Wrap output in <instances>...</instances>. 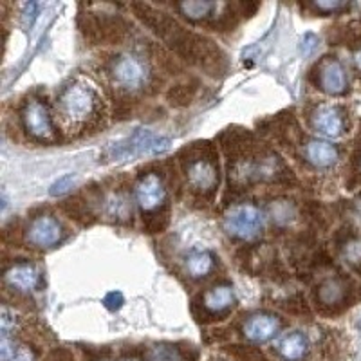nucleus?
I'll use <instances>...</instances> for the list:
<instances>
[{
  "label": "nucleus",
  "instance_id": "27",
  "mask_svg": "<svg viewBox=\"0 0 361 361\" xmlns=\"http://www.w3.org/2000/svg\"><path fill=\"white\" fill-rule=\"evenodd\" d=\"M345 2H340V0H318V2H314V8L316 9H320V11H336V9H341L345 8Z\"/></svg>",
  "mask_w": 361,
  "mask_h": 361
},
{
  "label": "nucleus",
  "instance_id": "2",
  "mask_svg": "<svg viewBox=\"0 0 361 361\" xmlns=\"http://www.w3.org/2000/svg\"><path fill=\"white\" fill-rule=\"evenodd\" d=\"M170 148L169 137L157 135L150 130H137L128 137L127 141L114 143L105 150L109 159H128L134 156H154V154H163Z\"/></svg>",
  "mask_w": 361,
  "mask_h": 361
},
{
  "label": "nucleus",
  "instance_id": "21",
  "mask_svg": "<svg viewBox=\"0 0 361 361\" xmlns=\"http://www.w3.org/2000/svg\"><path fill=\"white\" fill-rule=\"evenodd\" d=\"M73 183H74V176L73 173H67V176L54 180L49 188V193L51 195H54V197H56V195H63V193H67L71 188H73Z\"/></svg>",
  "mask_w": 361,
  "mask_h": 361
},
{
  "label": "nucleus",
  "instance_id": "20",
  "mask_svg": "<svg viewBox=\"0 0 361 361\" xmlns=\"http://www.w3.org/2000/svg\"><path fill=\"white\" fill-rule=\"evenodd\" d=\"M343 255L354 269L361 271V237L347 240V244L343 246Z\"/></svg>",
  "mask_w": 361,
  "mask_h": 361
},
{
  "label": "nucleus",
  "instance_id": "9",
  "mask_svg": "<svg viewBox=\"0 0 361 361\" xmlns=\"http://www.w3.org/2000/svg\"><path fill=\"white\" fill-rule=\"evenodd\" d=\"M312 127L327 137H340L347 130V116L336 105H320L311 116Z\"/></svg>",
  "mask_w": 361,
  "mask_h": 361
},
{
  "label": "nucleus",
  "instance_id": "5",
  "mask_svg": "<svg viewBox=\"0 0 361 361\" xmlns=\"http://www.w3.org/2000/svg\"><path fill=\"white\" fill-rule=\"evenodd\" d=\"M22 123L27 134L38 141H54L56 132L53 127L49 109L40 99H27L22 109Z\"/></svg>",
  "mask_w": 361,
  "mask_h": 361
},
{
  "label": "nucleus",
  "instance_id": "6",
  "mask_svg": "<svg viewBox=\"0 0 361 361\" xmlns=\"http://www.w3.org/2000/svg\"><path fill=\"white\" fill-rule=\"evenodd\" d=\"M185 172L188 185L201 193H214L219 186V166L212 157L197 156L190 157L185 163Z\"/></svg>",
  "mask_w": 361,
  "mask_h": 361
},
{
  "label": "nucleus",
  "instance_id": "16",
  "mask_svg": "<svg viewBox=\"0 0 361 361\" xmlns=\"http://www.w3.org/2000/svg\"><path fill=\"white\" fill-rule=\"evenodd\" d=\"M202 305L206 311L221 314L235 305V293L230 286H215L202 295Z\"/></svg>",
  "mask_w": 361,
  "mask_h": 361
},
{
  "label": "nucleus",
  "instance_id": "4",
  "mask_svg": "<svg viewBox=\"0 0 361 361\" xmlns=\"http://www.w3.org/2000/svg\"><path fill=\"white\" fill-rule=\"evenodd\" d=\"M111 76L125 90H141L148 83V67L134 54H119L111 63Z\"/></svg>",
  "mask_w": 361,
  "mask_h": 361
},
{
  "label": "nucleus",
  "instance_id": "19",
  "mask_svg": "<svg viewBox=\"0 0 361 361\" xmlns=\"http://www.w3.org/2000/svg\"><path fill=\"white\" fill-rule=\"evenodd\" d=\"M107 212L111 217L127 219L132 215V208L128 204V199L123 195H112L107 201Z\"/></svg>",
  "mask_w": 361,
  "mask_h": 361
},
{
  "label": "nucleus",
  "instance_id": "14",
  "mask_svg": "<svg viewBox=\"0 0 361 361\" xmlns=\"http://www.w3.org/2000/svg\"><path fill=\"white\" fill-rule=\"evenodd\" d=\"M275 350L282 360L300 361L304 360L305 354H307L309 341L305 334L291 331V333H286L279 338V341L275 343Z\"/></svg>",
  "mask_w": 361,
  "mask_h": 361
},
{
  "label": "nucleus",
  "instance_id": "28",
  "mask_svg": "<svg viewBox=\"0 0 361 361\" xmlns=\"http://www.w3.org/2000/svg\"><path fill=\"white\" fill-rule=\"evenodd\" d=\"M353 60H354V66H356V69L361 73V47H357V49L354 51Z\"/></svg>",
  "mask_w": 361,
  "mask_h": 361
},
{
  "label": "nucleus",
  "instance_id": "10",
  "mask_svg": "<svg viewBox=\"0 0 361 361\" xmlns=\"http://www.w3.org/2000/svg\"><path fill=\"white\" fill-rule=\"evenodd\" d=\"M318 87L331 96H340L347 90V73L336 58H325L318 66Z\"/></svg>",
  "mask_w": 361,
  "mask_h": 361
},
{
  "label": "nucleus",
  "instance_id": "29",
  "mask_svg": "<svg viewBox=\"0 0 361 361\" xmlns=\"http://www.w3.org/2000/svg\"><path fill=\"white\" fill-rule=\"evenodd\" d=\"M121 361H141V360H137V357H125V360Z\"/></svg>",
  "mask_w": 361,
  "mask_h": 361
},
{
  "label": "nucleus",
  "instance_id": "23",
  "mask_svg": "<svg viewBox=\"0 0 361 361\" xmlns=\"http://www.w3.org/2000/svg\"><path fill=\"white\" fill-rule=\"evenodd\" d=\"M38 9H40V4H37V2L24 4V8H22V20H24L25 27H31V25H33V20L37 18Z\"/></svg>",
  "mask_w": 361,
  "mask_h": 361
},
{
  "label": "nucleus",
  "instance_id": "24",
  "mask_svg": "<svg viewBox=\"0 0 361 361\" xmlns=\"http://www.w3.org/2000/svg\"><path fill=\"white\" fill-rule=\"evenodd\" d=\"M125 298L123 295L119 291H112L109 293L107 296H105V300H103V305L109 309V311H118V309H121V305H123Z\"/></svg>",
  "mask_w": 361,
  "mask_h": 361
},
{
  "label": "nucleus",
  "instance_id": "13",
  "mask_svg": "<svg viewBox=\"0 0 361 361\" xmlns=\"http://www.w3.org/2000/svg\"><path fill=\"white\" fill-rule=\"evenodd\" d=\"M304 156L316 169H331L340 159V150L329 141L311 140L305 145Z\"/></svg>",
  "mask_w": 361,
  "mask_h": 361
},
{
  "label": "nucleus",
  "instance_id": "18",
  "mask_svg": "<svg viewBox=\"0 0 361 361\" xmlns=\"http://www.w3.org/2000/svg\"><path fill=\"white\" fill-rule=\"evenodd\" d=\"M224 4H215V2H206V0H199V2H179L176 6L180 11V15H185L190 20H202V18H208L214 11H217L219 8H222Z\"/></svg>",
  "mask_w": 361,
  "mask_h": 361
},
{
  "label": "nucleus",
  "instance_id": "17",
  "mask_svg": "<svg viewBox=\"0 0 361 361\" xmlns=\"http://www.w3.org/2000/svg\"><path fill=\"white\" fill-rule=\"evenodd\" d=\"M215 266V257L209 251H192L186 259V271L193 279H202L212 273Z\"/></svg>",
  "mask_w": 361,
  "mask_h": 361
},
{
  "label": "nucleus",
  "instance_id": "26",
  "mask_svg": "<svg viewBox=\"0 0 361 361\" xmlns=\"http://www.w3.org/2000/svg\"><path fill=\"white\" fill-rule=\"evenodd\" d=\"M9 361H35V353L29 347H25V345H18Z\"/></svg>",
  "mask_w": 361,
  "mask_h": 361
},
{
  "label": "nucleus",
  "instance_id": "8",
  "mask_svg": "<svg viewBox=\"0 0 361 361\" xmlns=\"http://www.w3.org/2000/svg\"><path fill=\"white\" fill-rule=\"evenodd\" d=\"M62 224L53 215H38V217L29 222L27 230H25V240L31 246L42 247V250L56 246L62 240Z\"/></svg>",
  "mask_w": 361,
  "mask_h": 361
},
{
  "label": "nucleus",
  "instance_id": "1",
  "mask_svg": "<svg viewBox=\"0 0 361 361\" xmlns=\"http://www.w3.org/2000/svg\"><path fill=\"white\" fill-rule=\"evenodd\" d=\"M102 99L92 87L73 83L58 98V116L67 130H82L99 116Z\"/></svg>",
  "mask_w": 361,
  "mask_h": 361
},
{
  "label": "nucleus",
  "instance_id": "25",
  "mask_svg": "<svg viewBox=\"0 0 361 361\" xmlns=\"http://www.w3.org/2000/svg\"><path fill=\"white\" fill-rule=\"evenodd\" d=\"M154 356H156L157 361H179V356H177L176 349H172V347H157L156 350H154Z\"/></svg>",
  "mask_w": 361,
  "mask_h": 361
},
{
  "label": "nucleus",
  "instance_id": "7",
  "mask_svg": "<svg viewBox=\"0 0 361 361\" xmlns=\"http://www.w3.org/2000/svg\"><path fill=\"white\" fill-rule=\"evenodd\" d=\"M135 201L140 204L143 214H150L156 209L163 208L169 201V193L164 188V183L157 173H145L135 183Z\"/></svg>",
  "mask_w": 361,
  "mask_h": 361
},
{
  "label": "nucleus",
  "instance_id": "3",
  "mask_svg": "<svg viewBox=\"0 0 361 361\" xmlns=\"http://www.w3.org/2000/svg\"><path fill=\"white\" fill-rule=\"evenodd\" d=\"M264 219L260 209L250 202H243L228 209L224 217V230L238 240H251L262 231Z\"/></svg>",
  "mask_w": 361,
  "mask_h": 361
},
{
  "label": "nucleus",
  "instance_id": "12",
  "mask_svg": "<svg viewBox=\"0 0 361 361\" xmlns=\"http://www.w3.org/2000/svg\"><path fill=\"white\" fill-rule=\"evenodd\" d=\"M280 331V322L276 316L266 314V312H260V314L250 316L243 327L244 336L250 341L255 343H264V341L275 338Z\"/></svg>",
  "mask_w": 361,
  "mask_h": 361
},
{
  "label": "nucleus",
  "instance_id": "22",
  "mask_svg": "<svg viewBox=\"0 0 361 361\" xmlns=\"http://www.w3.org/2000/svg\"><path fill=\"white\" fill-rule=\"evenodd\" d=\"M318 45H320V38L316 37L314 33H305L300 40V53L304 56H311L318 49Z\"/></svg>",
  "mask_w": 361,
  "mask_h": 361
},
{
  "label": "nucleus",
  "instance_id": "30",
  "mask_svg": "<svg viewBox=\"0 0 361 361\" xmlns=\"http://www.w3.org/2000/svg\"><path fill=\"white\" fill-rule=\"evenodd\" d=\"M357 170H360V173H361V154H360V157H357Z\"/></svg>",
  "mask_w": 361,
  "mask_h": 361
},
{
  "label": "nucleus",
  "instance_id": "15",
  "mask_svg": "<svg viewBox=\"0 0 361 361\" xmlns=\"http://www.w3.org/2000/svg\"><path fill=\"white\" fill-rule=\"evenodd\" d=\"M349 295V286L343 279H329L318 289V302L325 307H338L343 305Z\"/></svg>",
  "mask_w": 361,
  "mask_h": 361
},
{
  "label": "nucleus",
  "instance_id": "11",
  "mask_svg": "<svg viewBox=\"0 0 361 361\" xmlns=\"http://www.w3.org/2000/svg\"><path fill=\"white\" fill-rule=\"evenodd\" d=\"M4 280L9 288L17 289V291L33 293L37 291L38 286H40L42 275L37 266L27 262H20L15 264V266H11L6 271Z\"/></svg>",
  "mask_w": 361,
  "mask_h": 361
}]
</instances>
